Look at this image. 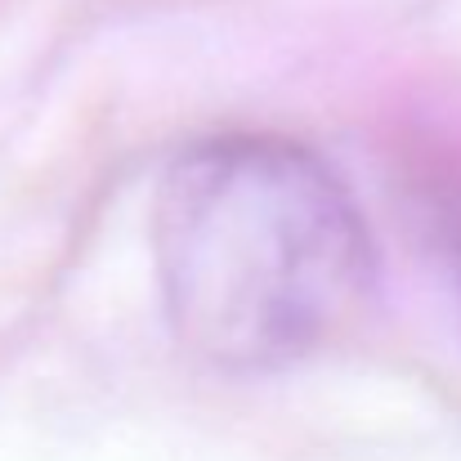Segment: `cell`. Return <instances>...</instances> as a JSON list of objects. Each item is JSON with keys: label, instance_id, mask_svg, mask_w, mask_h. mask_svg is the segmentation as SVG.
I'll return each mask as SVG.
<instances>
[{"label": "cell", "instance_id": "1", "mask_svg": "<svg viewBox=\"0 0 461 461\" xmlns=\"http://www.w3.org/2000/svg\"><path fill=\"white\" fill-rule=\"evenodd\" d=\"M161 305L215 367H278L327 345L372 292V238L327 161L274 135H220L161 170Z\"/></svg>", "mask_w": 461, "mask_h": 461}, {"label": "cell", "instance_id": "2", "mask_svg": "<svg viewBox=\"0 0 461 461\" xmlns=\"http://www.w3.org/2000/svg\"><path fill=\"white\" fill-rule=\"evenodd\" d=\"M457 278H461V251H457Z\"/></svg>", "mask_w": 461, "mask_h": 461}]
</instances>
